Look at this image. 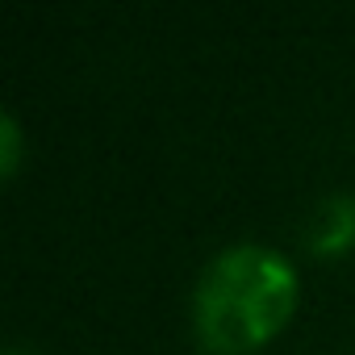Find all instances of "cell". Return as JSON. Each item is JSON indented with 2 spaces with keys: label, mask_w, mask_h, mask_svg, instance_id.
Returning a JSON list of instances; mask_svg holds the SVG:
<instances>
[{
  "label": "cell",
  "mask_w": 355,
  "mask_h": 355,
  "mask_svg": "<svg viewBox=\"0 0 355 355\" xmlns=\"http://www.w3.org/2000/svg\"><path fill=\"white\" fill-rule=\"evenodd\" d=\"M301 305L293 259L263 243L218 251L193 288V334L209 355H255Z\"/></svg>",
  "instance_id": "6da1fadb"
},
{
  "label": "cell",
  "mask_w": 355,
  "mask_h": 355,
  "mask_svg": "<svg viewBox=\"0 0 355 355\" xmlns=\"http://www.w3.org/2000/svg\"><path fill=\"white\" fill-rule=\"evenodd\" d=\"M309 247L318 255H343L347 247H355V197L351 193L326 197L318 205L313 226H309Z\"/></svg>",
  "instance_id": "7a4b0ae2"
},
{
  "label": "cell",
  "mask_w": 355,
  "mask_h": 355,
  "mask_svg": "<svg viewBox=\"0 0 355 355\" xmlns=\"http://www.w3.org/2000/svg\"><path fill=\"white\" fill-rule=\"evenodd\" d=\"M21 150H26V138H21V121L13 113L0 117V175L13 180L21 171Z\"/></svg>",
  "instance_id": "3957f363"
}]
</instances>
